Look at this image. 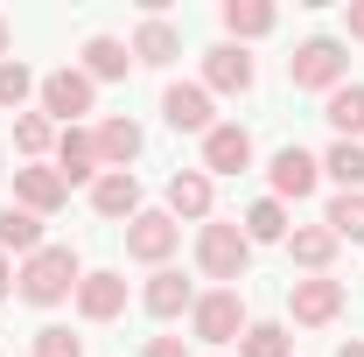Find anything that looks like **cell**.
<instances>
[{
  "instance_id": "8992f818",
  "label": "cell",
  "mask_w": 364,
  "mask_h": 357,
  "mask_svg": "<svg viewBox=\"0 0 364 357\" xmlns=\"http://www.w3.org/2000/svg\"><path fill=\"white\" fill-rule=\"evenodd\" d=\"M287 309H294V322H309V329L336 322V315H343V280H329V273H316V280H294Z\"/></svg>"
},
{
  "instance_id": "8fae6325",
  "label": "cell",
  "mask_w": 364,
  "mask_h": 357,
  "mask_svg": "<svg viewBox=\"0 0 364 357\" xmlns=\"http://www.w3.org/2000/svg\"><path fill=\"white\" fill-rule=\"evenodd\" d=\"M316 176H322V161L309 154V147H280V154H273V203H280V196L301 203V196L316 189Z\"/></svg>"
},
{
  "instance_id": "3957f363",
  "label": "cell",
  "mask_w": 364,
  "mask_h": 357,
  "mask_svg": "<svg viewBox=\"0 0 364 357\" xmlns=\"http://www.w3.org/2000/svg\"><path fill=\"white\" fill-rule=\"evenodd\" d=\"M343 70H350V56H343V43H329V36H316V43H301L287 56V78L301 91H336Z\"/></svg>"
},
{
  "instance_id": "83f0119b",
  "label": "cell",
  "mask_w": 364,
  "mask_h": 357,
  "mask_svg": "<svg viewBox=\"0 0 364 357\" xmlns=\"http://www.w3.org/2000/svg\"><path fill=\"white\" fill-rule=\"evenodd\" d=\"M322 169L343 182V189H358V182H364V147H358V140H336V147L322 154Z\"/></svg>"
},
{
  "instance_id": "603a6c76",
  "label": "cell",
  "mask_w": 364,
  "mask_h": 357,
  "mask_svg": "<svg viewBox=\"0 0 364 357\" xmlns=\"http://www.w3.org/2000/svg\"><path fill=\"white\" fill-rule=\"evenodd\" d=\"M134 70V49L112 43V36H91L85 43V78H127Z\"/></svg>"
},
{
  "instance_id": "f546056e",
  "label": "cell",
  "mask_w": 364,
  "mask_h": 357,
  "mask_svg": "<svg viewBox=\"0 0 364 357\" xmlns=\"http://www.w3.org/2000/svg\"><path fill=\"white\" fill-rule=\"evenodd\" d=\"M14 147H21V154H43L49 147V119L43 112H21V119H14Z\"/></svg>"
},
{
  "instance_id": "d6986e66",
  "label": "cell",
  "mask_w": 364,
  "mask_h": 357,
  "mask_svg": "<svg viewBox=\"0 0 364 357\" xmlns=\"http://www.w3.org/2000/svg\"><path fill=\"white\" fill-rule=\"evenodd\" d=\"M176 56H182V36L161 21V14H147L140 36H134V63H176Z\"/></svg>"
},
{
  "instance_id": "836d02e7",
  "label": "cell",
  "mask_w": 364,
  "mask_h": 357,
  "mask_svg": "<svg viewBox=\"0 0 364 357\" xmlns=\"http://www.w3.org/2000/svg\"><path fill=\"white\" fill-rule=\"evenodd\" d=\"M7 294H14V280H7V260H0V302H7Z\"/></svg>"
},
{
  "instance_id": "d590c367",
  "label": "cell",
  "mask_w": 364,
  "mask_h": 357,
  "mask_svg": "<svg viewBox=\"0 0 364 357\" xmlns=\"http://www.w3.org/2000/svg\"><path fill=\"white\" fill-rule=\"evenodd\" d=\"M0 56H7V14H0Z\"/></svg>"
},
{
  "instance_id": "7c38bea8",
  "label": "cell",
  "mask_w": 364,
  "mask_h": 357,
  "mask_svg": "<svg viewBox=\"0 0 364 357\" xmlns=\"http://www.w3.org/2000/svg\"><path fill=\"white\" fill-rule=\"evenodd\" d=\"M119 309H127V280L119 273H85L77 280V315L85 322H112Z\"/></svg>"
},
{
  "instance_id": "cb8c5ba5",
  "label": "cell",
  "mask_w": 364,
  "mask_h": 357,
  "mask_svg": "<svg viewBox=\"0 0 364 357\" xmlns=\"http://www.w3.org/2000/svg\"><path fill=\"white\" fill-rule=\"evenodd\" d=\"M273 21H280V14H273L267 0H225V28L231 36H267Z\"/></svg>"
},
{
  "instance_id": "7402d4cb",
  "label": "cell",
  "mask_w": 364,
  "mask_h": 357,
  "mask_svg": "<svg viewBox=\"0 0 364 357\" xmlns=\"http://www.w3.org/2000/svg\"><path fill=\"white\" fill-rule=\"evenodd\" d=\"M287 252H294V267H329V252H336V231L329 224H301V231H287Z\"/></svg>"
},
{
  "instance_id": "2e32d148",
  "label": "cell",
  "mask_w": 364,
  "mask_h": 357,
  "mask_svg": "<svg viewBox=\"0 0 364 357\" xmlns=\"http://www.w3.org/2000/svg\"><path fill=\"white\" fill-rule=\"evenodd\" d=\"M168 218H210V176L203 169H176L168 176Z\"/></svg>"
},
{
  "instance_id": "4dcf8cb0",
  "label": "cell",
  "mask_w": 364,
  "mask_h": 357,
  "mask_svg": "<svg viewBox=\"0 0 364 357\" xmlns=\"http://www.w3.org/2000/svg\"><path fill=\"white\" fill-rule=\"evenodd\" d=\"M36 357H85V343L70 329H36Z\"/></svg>"
},
{
  "instance_id": "d4e9b609",
  "label": "cell",
  "mask_w": 364,
  "mask_h": 357,
  "mask_svg": "<svg viewBox=\"0 0 364 357\" xmlns=\"http://www.w3.org/2000/svg\"><path fill=\"white\" fill-rule=\"evenodd\" d=\"M329 231H336V238H358L364 245V189H343V196H336V203H329Z\"/></svg>"
},
{
  "instance_id": "e575fe53",
  "label": "cell",
  "mask_w": 364,
  "mask_h": 357,
  "mask_svg": "<svg viewBox=\"0 0 364 357\" xmlns=\"http://www.w3.org/2000/svg\"><path fill=\"white\" fill-rule=\"evenodd\" d=\"M336 357H364V343H343V351H336Z\"/></svg>"
},
{
  "instance_id": "d6a6232c",
  "label": "cell",
  "mask_w": 364,
  "mask_h": 357,
  "mask_svg": "<svg viewBox=\"0 0 364 357\" xmlns=\"http://www.w3.org/2000/svg\"><path fill=\"white\" fill-rule=\"evenodd\" d=\"M350 36H358V43H364V0H358V7H350Z\"/></svg>"
},
{
  "instance_id": "6da1fadb",
  "label": "cell",
  "mask_w": 364,
  "mask_h": 357,
  "mask_svg": "<svg viewBox=\"0 0 364 357\" xmlns=\"http://www.w3.org/2000/svg\"><path fill=\"white\" fill-rule=\"evenodd\" d=\"M77 280H85V273H77V252H70V245H43V252L21 267V294H28L36 309H56L63 294H77Z\"/></svg>"
},
{
  "instance_id": "1f68e13d",
  "label": "cell",
  "mask_w": 364,
  "mask_h": 357,
  "mask_svg": "<svg viewBox=\"0 0 364 357\" xmlns=\"http://www.w3.org/2000/svg\"><path fill=\"white\" fill-rule=\"evenodd\" d=\"M147 357H189V343H182V336H154V343H147Z\"/></svg>"
},
{
  "instance_id": "30bf717a",
  "label": "cell",
  "mask_w": 364,
  "mask_h": 357,
  "mask_svg": "<svg viewBox=\"0 0 364 357\" xmlns=\"http://www.w3.org/2000/svg\"><path fill=\"white\" fill-rule=\"evenodd\" d=\"M91 211H98V218H127V224H134L140 218V176H134V169H127V176L105 169V176L91 182Z\"/></svg>"
},
{
  "instance_id": "4316f807",
  "label": "cell",
  "mask_w": 364,
  "mask_h": 357,
  "mask_svg": "<svg viewBox=\"0 0 364 357\" xmlns=\"http://www.w3.org/2000/svg\"><path fill=\"white\" fill-rule=\"evenodd\" d=\"M245 238H252V245H273V238H287V211H280V203H252V211H245Z\"/></svg>"
},
{
  "instance_id": "7a4b0ae2",
  "label": "cell",
  "mask_w": 364,
  "mask_h": 357,
  "mask_svg": "<svg viewBox=\"0 0 364 357\" xmlns=\"http://www.w3.org/2000/svg\"><path fill=\"white\" fill-rule=\"evenodd\" d=\"M245 260H252V238H245L238 224H203V231H196V267L210 273V280L238 287V280H245Z\"/></svg>"
},
{
  "instance_id": "f1b7e54d",
  "label": "cell",
  "mask_w": 364,
  "mask_h": 357,
  "mask_svg": "<svg viewBox=\"0 0 364 357\" xmlns=\"http://www.w3.org/2000/svg\"><path fill=\"white\" fill-rule=\"evenodd\" d=\"M36 91V78H28V63H0V105H14L21 112V98Z\"/></svg>"
},
{
  "instance_id": "277c9868",
  "label": "cell",
  "mask_w": 364,
  "mask_h": 357,
  "mask_svg": "<svg viewBox=\"0 0 364 357\" xmlns=\"http://www.w3.org/2000/svg\"><path fill=\"white\" fill-rule=\"evenodd\" d=\"M196 343H238V329H245V302H238V287H218V294H196Z\"/></svg>"
},
{
  "instance_id": "44dd1931",
  "label": "cell",
  "mask_w": 364,
  "mask_h": 357,
  "mask_svg": "<svg viewBox=\"0 0 364 357\" xmlns=\"http://www.w3.org/2000/svg\"><path fill=\"white\" fill-rule=\"evenodd\" d=\"M322 119H329L343 140H358L364 134V85H336V91H329V105H322Z\"/></svg>"
},
{
  "instance_id": "e0dca14e",
  "label": "cell",
  "mask_w": 364,
  "mask_h": 357,
  "mask_svg": "<svg viewBox=\"0 0 364 357\" xmlns=\"http://www.w3.org/2000/svg\"><path fill=\"white\" fill-rule=\"evenodd\" d=\"M91 140H98V161H105V169H119V176H127V161L140 154V127L127 119V112H119V119H105Z\"/></svg>"
},
{
  "instance_id": "4fadbf2b",
  "label": "cell",
  "mask_w": 364,
  "mask_h": 357,
  "mask_svg": "<svg viewBox=\"0 0 364 357\" xmlns=\"http://www.w3.org/2000/svg\"><path fill=\"white\" fill-rule=\"evenodd\" d=\"M203 85L210 91H252V56L238 43H218L210 56H203Z\"/></svg>"
},
{
  "instance_id": "5b68a950",
  "label": "cell",
  "mask_w": 364,
  "mask_h": 357,
  "mask_svg": "<svg viewBox=\"0 0 364 357\" xmlns=\"http://www.w3.org/2000/svg\"><path fill=\"white\" fill-rule=\"evenodd\" d=\"M176 238H182V224L168 218V211H140V218L127 224V252L147 260V267H161V260L176 252Z\"/></svg>"
},
{
  "instance_id": "ac0fdd59",
  "label": "cell",
  "mask_w": 364,
  "mask_h": 357,
  "mask_svg": "<svg viewBox=\"0 0 364 357\" xmlns=\"http://www.w3.org/2000/svg\"><path fill=\"white\" fill-rule=\"evenodd\" d=\"M0 252H28V260H36V252H43V218L21 211V203H7V211H0Z\"/></svg>"
},
{
  "instance_id": "9c48e42d",
  "label": "cell",
  "mask_w": 364,
  "mask_h": 357,
  "mask_svg": "<svg viewBox=\"0 0 364 357\" xmlns=\"http://www.w3.org/2000/svg\"><path fill=\"white\" fill-rule=\"evenodd\" d=\"M161 112H168L176 134H210V127H218V119H210V91H203V85H168V91H161Z\"/></svg>"
},
{
  "instance_id": "9a60e30c",
  "label": "cell",
  "mask_w": 364,
  "mask_h": 357,
  "mask_svg": "<svg viewBox=\"0 0 364 357\" xmlns=\"http://www.w3.org/2000/svg\"><path fill=\"white\" fill-rule=\"evenodd\" d=\"M14 196H21V211H36V218H43V211H56L70 189H63L56 169H14Z\"/></svg>"
},
{
  "instance_id": "ba28073f",
  "label": "cell",
  "mask_w": 364,
  "mask_h": 357,
  "mask_svg": "<svg viewBox=\"0 0 364 357\" xmlns=\"http://www.w3.org/2000/svg\"><path fill=\"white\" fill-rule=\"evenodd\" d=\"M252 169V134L245 127H210L203 134V176H238Z\"/></svg>"
},
{
  "instance_id": "ffe728a7",
  "label": "cell",
  "mask_w": 364,
  "mask_h": 357,
  "mask_svg": "<svg viewBox=\"0 0 364 357\" xmlns=\"http://www.w3.org/2000/svg\"><path fill=\"white\" fill-rule=\"evenodd\" d=\"M182 309H196V294H189V280H182V273H154V280H147V315H161V322H168V315H182Z\"/></svg>"
},
{
  "instance_id": "5bb4252c",
  "label": "cell",
  "mask_w": 364,
  "mask_h": 357,
  "mask_svg": "<svg viewBox=\"0 0 364 357\" xmlns=\"http://www.w3.org/2000/svg\"><path fill=\"white\" fill-rule=\"evenodd\" d=\"M56 176H63V189L85 182V176H98V140L77 134V127H63V134H56Z\"/></svg>"
},
{
  "instance_id": "52a82bcc",
  "label": "cell",
  "mask_w": 364,
  "mask_h": 357,
  "mask_svg": "<svg viewBox=\"0 0 364 357\" xmlns=\"http://www.w3.org/2000/svg\"><path fill=\"white\" fill-rule=\"evenodd\" d=\"M77 112H91V78L85 70H49L43 78V119H77Z\"/></svg>"
},
{
  "instance_id": "484cf974",
  "label": "cell",
  "mask_w": 364,
  "mask_h": 357,
  "mask_svg": "<svg viewBox=\"0 0 364 357\" xmlns=\"http://www.w3.org/2000/svg\"><path fill=\"white\" fill-rule=\"evenodd\" d=\"M287 351H294V336H287L280 322H252L245 343H238V357H287Z\"/></svg>"
}]
</instances>
